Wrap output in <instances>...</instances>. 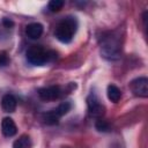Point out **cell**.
Masks as SVG:
<instances>
[{"label":"cell","mask_w":148,"mask_h":148,"mask_svg":"<svg viewBox=\"0 0 148 148\" xmlns=\"http://www.w3.org/2000/svg\"><path fill=\"white\" fill-rule=\"evenodd\" d=\"M76 30H77L76 18L73 16H67L58 23V25L54 30V36L59 42H61L64 44H68L72 42Z\"/></svg>","instance_id":"1"},{"label":"cell","mask_w":148,"mask_h":148,"mask_svg":"<svg viewBox=\"0 0 148 148\" xmlns=\"http://www.w3.org/2000/svg\"><path fill=\"white\" fill-rule=\"evenodd\" d=\"M101 53L108 60H117L120 54V46L114 37H104L101 44Z\"/></svg>","instance_id":"2"},{"label":"cell","mask_w":148,"mask_h":148,"mask_svg":"<svg viewBox=\"0 0 148 148\" xmlns=\"http://www.w3.org/2000/svg\"><path fill=\"white\" fill-rule=\"evenodd\" d=\"M50 52L39 45H32L27 51V60L31 65L42 66L50 60Z\"/></svg>","instance_id":"3"},{"label":"cell","mask_w":148,"mask_h":148,"mask_svg":"<svg viewBox=\"0 0 148 148\" xmlns=\"http://www.w3.org/2000/svg\"><path fill=\"white\" fill-rule=\"evenodd\" d=\"M72 104L69 102H62L61 104H59L56 109L50 110L49 112L44 113L43 116V120L45 124L47 125H56L59 123V119L65 116L66 113H68V111L71 110Z\"/></svg>","instance_id":"4"},{"label":"cell","mask_w":148,"mask_h":148,"mask_svg":"<svg viewBox=\"0 0 148 148\" xmlns=\"http://www.w3.org/2000/svg\"><path fill=\"white\" fill-rule=\"evenodd\" d=\"M130 88L135 96L147 97L148 96V79L145 76L136 77L130 83Z\"/></svg>","instance_id":"5"},{"label":"cell","mask_w":148,"mask_h":148,"mask_svg":"<svg viewBox=\"0 0 148 148\" xmlns=\"http://www.w3.org/2000/svg\"><path fill=\"white\" fill-rule=\"evenodd\" d=\"M62 94V90L59 86H50L45 88H40L38 90V96L43 101H54L58 99Z\"/></svg>","instance_id":"6"},{"label":"cell","mask_w":148,"mask_h":148,"mask_svg":"<svg viewBox=\"0 0 148 148\" xmlns=\"http://www.w3.org/2000/svg\"><path fill=\"white\" fill-rule=\"evenodd\" d=\"M87 105H88L89 112L95 117H99L104 112V106L102 105L99 98L94 92H90L89 96L87 97Z\"/></svg>","instance_id":"7"},{"label":"cell","mask_w":148,"mask_h":148,"mask_svg":"<svg viewBox=\"0 0 148 148\" xmlns=\"http://www.w3.org/2000/svg\"><path fill=\"white\" fill-rule=\"evenodd\" d=\"M1 132L7 138H10V136H14L16 133H17V127H16V124L14 123V120L9 117H5L1 121Z\"/></svg>","instance_id":"8"},{"label":"cell","mask_w":148,"mask_h":148,"mask_svg":"<svg viewBox=\"0 0 148 148\" xmlns=\"http://www.w3.org/2000/svg\"><path fill=\"white\" fill-rule=\"evenodd\" d=\"M17 105L16 98L12 94H6L1 99V108L5 112H14Z\"/></svg>","instance_id":"9"},{"label":"cell","mask_w":148,"mask_h":148,"mask_svg":"<svg viewBox=\"0 0 148 148\" xmlns=\"http://www.w3.org/2000/svg\"><path fill=\"white\" fill-rule=\"evenodd\" d=\"M25 32H27V36L31 39H37L42 36L43 34V25L40 23H30L27 25V29H25Z\"/></svg>","instance_id":"10"},{"label":"cell","mask_w":148,"mask_h":148,"mask_svg":"<svg viewBox=\"0 0 148 148\" xmlns=\"http://www.w3.org/2000/svg\"><path fill=\"white\" fill-rule=\"evenodd\" d=\"M106 95H108V98L113 102V103H117L119 102V99L121 98V91L120 89L114 86V84H109L108 86V89H106Z\"/></svg>","instance_id":"11"},{"label":"cell","mask_w":148,"mask_h":148,"mask_svg":"<svg viewBox=\"0 0 148 148\" xmlns=\"http://www.w3.org/2000/svg\"><path fill=\"white\" fill-rule=\"evenodd\" d=\"M30 146H31V142L28 135H21L13 143V148H30Z\"/></svg>","instance_id":"12"},{"label":"cell","mask_w":148,"mask_h":148,"mask_svg":"<svg viewBox=\"0 0 148 148\" xmlns=\"http://www.w3.org/2000/svg\"><path fill=\"white\" fill-rule=\"evenodd\" d=\"M64 5H65V2L62 0H51L49 2V6L47 7H49V9L51 12H59L62 8Z\"/></svg>","instance_id":"13"},{"label":"cell","mask_w":148,"mask_h":148,"mask_svg":"<svg viewBox=\"0 0 148 148\" xmlns=\"http://www.w3.org/2000/svg\"><path fill=\"white\" fill-rule=\"evenodd\" d=\"M95 127H96V130L99 131V132H109V131H110L109 124H108L105 120H102V119H98V120L96 121Z\"/></svg>","instance_id":"14"},{"label":"cell","mask_w":148,"mask_h":148,"mask_svg":"<svg viewBox=\"0 0 148 148\" xmlns=\"http://www.w3.org/2000/svg\"><path fill=\"white\" fill-rule=\"evenodd\" d=\"M7 64H8V58H7V56L3 54V53H1V54H0V66H6Z\"/></svg>","instance_id":"15"}]
</instances>
